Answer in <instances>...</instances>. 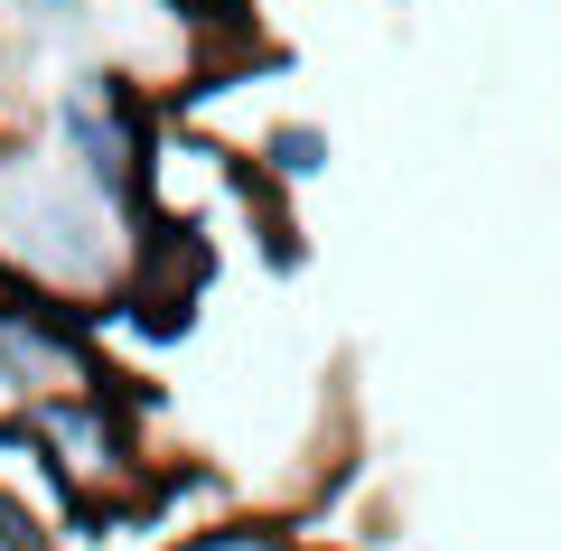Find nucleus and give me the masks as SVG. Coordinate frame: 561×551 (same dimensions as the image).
<instances>
[{
	"instance_id": "1",
	"label": "nucleus",
	"mask_w": 561,
	"mask_h": 551,
	"mask_svg": "<svg viewBox=\"0 0 561 551\" xmlns=\"http://www.w3.org/2000/svg\"><path fill=\"white\" fill-rule=\"evenodd\" d=\"M57 169L76 177L94 206H113V216H131L140 187H150V113H140V94L122 76H76L57 94Z\"/></svg>"
},
{
	"instance_id": "2",
	"label": "nucleus",
	"mask_w": 561,
	"mask_h": 551,
	"mask_svg": "<svg viewBox=\"0 0 561 551\" xmlns=\"http://www.w3.org/2000/svg\"><path fill=\"white\" fill-rule=\"evenodd\" d=\"M28 431H38V468L57 477L66 505L84 514H113V505H140L150 468H140L131 431H122V402L103 393H57V402H28Z\"/></svg>"
},
{
	"instance_id": "3",
	"label": "nucleus",
	"mask_w": 561,
	"mask_h": 551,
	"mask_svg": "<svg viewBox=\"0 0 561 551\" xmlns=\"http://www.w3.org/2000/svg\"><path fill=\"white\" fill-rule=\"evenodd\" d=\"M0 383H10V402H57V393H94L103 365L94 346H84V328L57 309L47 290H0Z\"/></svg>"
},
{
	"instance_id": "4",
	"label": "nucleus",
	"mask_w": 561,
	"mask_h": 551,
	"mask_svg": "<svg viewBox=\"0 0 561 551\" xmlns=\"http://www.w3.org/2000/svg\"><path fill=\"white\" fill-rule=\"evenodd\" d=\"M262 169H272L280 187H309V177L328 169V122H280V131L262 140Z\"/></svg>"
},
{
	"instance_id": "5",
	"label": "nucleus",
	"mask_w": 561,
	"mask_h": 551,
	"mask_svg": "<svg viewBox=\"0 0 561 551\" xmlns=\"http://www.w3.org/2000/svg\"><path fill=\"white\" fill-rule=\"evenodd\" d=\"M0 551H57V532H47V514H28L20 495L0 486Z\"/></svg>"
},
{
	"instance_id": "6",
	"label": "nucleus",
	"mask_w": 561,
	"mask_h": 551,
	"mask_svg": "<svg viewBox=\"0 0 561 551\" xmlns=\"http://www.w3.org/2000/svg\"><path fill=\"white\" fill-rule=\"evenodd\" d=\"M38 20L47 28H84V0H38Z\"/></svg>"
},
{
	"instance_id": "7",
	"label": "nucleus",
	"mask_w": 561,
	"mask_h": 551,
	"mask_svg": "<svg viewBox=\"0 0 561 551\" xmlns=\"http://www.w3.org/2000/svg\"><path fill=\"white\" fill-rule=\"evenodd\" d=\"M0 113H10V66H0Z\"/></svg>"
},
{
	"instance_id": "8",
	"label": "nucleus",
	"mask_w": 561,
	"mask_h": 551,
	"mask_svg": "<svg viewBox=\"0 0 561 551\" xmlns=\"http://www.w3.org/2000/svg\"><path fill=\"white\" fill-rule=\"evenodd\" d=\"M393 10H402V0H393Z\"/></svg>"
}]
</instances>
